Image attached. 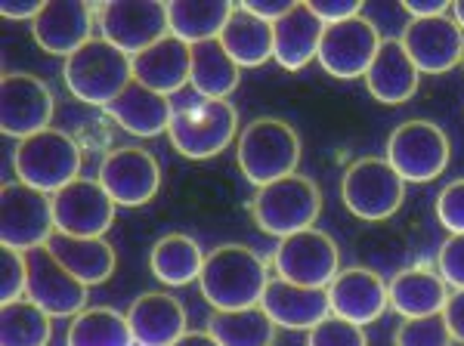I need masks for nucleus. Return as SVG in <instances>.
Masks as SVG:
<instances>
[{"mask_svg":"<svg viewBox=\"0 0 464 346\" xmlns=\"http://www.w3.org/2000/svg\"><path fill=\"white\" fill-rule=\"evenodd\" d=\"M115 201L100 186V179L78 177L53 195L56 232L78 238H102L115 223Z\"/></svg>","mask_w":464,"mask_h":346,"instance_id":"dca6fc26","label":"nucleus"},{"mask_svg":"<svg viewBox=\"0 0 464 346\" xmlns=\"http://www.w3.org/2000/svg\"><path fill=\"white\" fill-rule=\"evenodd\" d=\"M238 81H242V69L220 43V37L192 47L189 84L196 90V96H201V100H227L229 93H236Z\"/></svg>","mask_w":464,"mask_h":346,"instance_id":"c756f323","label":"nucleus"},{"mask_svg":"<svg viewBox=\"0 0 464 346\" xmlns=\"http://www.w3.org/2000/svg\"><path fill=\"white\" fill-rule=\"evenodd\" d=\"M90 28H93V13L81 0H59V4H47L41 16L32 22V34L37 47L53 56H65L78 53L90 41Z\"/></svg>","mask_w":464,"mask_h":346,"instance_id":"aec40b11","label":"nucleus"},{"mask_svg":"<svg viewBox=\"0 0 464 346\" xmlns=\"http://www.w3.org/2000/svg\"><path fill=\"white\" fill-rule=\"evenodd\" d=\"M47 4H37V0H4L0 4V13H4L6 19H16V22H22V19H37L41 16V10Z\"/></svg>","mask_w":464,"mask_h":346,"instance_id":"37998d69","label":"nucleus"},{"mask_svg":"<svg viewBox=\"0 0 464 346\" xmlns=\"http://www.w3.org/2000/svg\"><path fill=\"white\" fill-rule=\"evenodd\" d=\"M53 93L28 72H6L0 81V127L6 137L28 139L53 121Z\"/></svg>","mask_w":464,"mask_h":346,"instance_id":"f8f14e48","label":"nucleus"},{"mask_svg":"<svg viewBox=\"0 0 464 346\" xmlns=\"http://www.w3.org/2000/svg\"><path fill=\"white\" fill-rule=\"evenodd\" d=\"M133 331L127 315L111 306H93L74 315L65 334V346H133Z\"/></svg>","mask_w":464,"mask_h":346,"instance_id":"473e14b6","label":"nucleus"},{"mask_svg":"<svg viewBox=\"0 0 464 346\" xmlns=\"http://www.w3.org/2000/svg\"><path fill=\"white\" fill-rule=\"evenodd\" d=\"M63 78L74 100L109 109L133 81V59L106 37H90L84 47L65 59Z\"/></svg>","mask_w":464,"mask_h":346,"instance_id":"7ed1b4c3","label":"nucleus"},{"mask_svg":"<svg viewBox=\"0 0 464 346\" xmlns=\"http://www.w3.org/2000/svg\"><path fill=\"white\" fill-rule=\"evenodd\" d=\"M260 306L276 322V328L288 331H313L322 319L332 315L325 288H304V284H291L279 275L269 278Z\"/></svg>","mask_w":464,"mask_h":346,"instance_id":"6ab92c4d","label":"nucleus"},{"mask_svg":"<svg viewBox=\"0 0 464 346\" xmlns=\"http://www.w3.org/2000/svg\"><path fill=\"white\" fill-rule=\"evenodd\" d=\"M56 232L53 198L47 192H37L25 183H4L0 192V238L4 247H16L28 254L44 247Z\"/></svg>","mask_w":464,"mask_h":346,"instance_id":"1a4fd4ad","label":"nucleus"},{"mask_svg":"<svg viewBox=\"0 0 464 346\" xmlns=\"http://www.w3.org/2000/svg\"><path fill=\"white\" fill-rule=\"evenodd\" d=\"M421 72L415 69L411 56L400 37H384L365 72V87L381 105H402L418 93Z\"/></svg>","mask_w":464,"mask_h":346,"instance_id":"412c9836","label":"nucleus"},{"mask_svg":"<svg viewBox=\"0 0 464 346\" xmlns=\"http://www.w3.org/2000/svg\"><path fill=\"white\" fill-rule=\"evenodd\" d=\"M437 273L449 288L464 291V235H449L437 254Z\"/></svg>","mask_w":464,"mask_h":346,"instance_id":"58836bf2","label":"nucleus"},{"mask_svg":"<svg viewBox=\"0 0 464 346\" xmlns=\"http://www.w3.org/2000/svg\"><path fill=\"white\" fill-rule=\"evenodd\" d=\"M192 74V47L177 41L174 34L161 37L149 50L133 56V81L161 96H170L189 84Z\"/></svg>","mask_w":464,"mask_h":346,"instance_id":"4be33fe9","label":"nucleus"},{"mask_svg":"<svg viewBox=\"0 0 464 346\" xmlns=\"http://www.w3.org/2000/svg\"><path fill=\"white\" fill-rule=\"evenodd\" d=\"M232 10L236 6L229 0H177V4H168L170 34L177 41L189 43V47L205 41H217L223 25L232 16Z\"/></svg>","mask_w":464,"mask_h":346,"instance_id":"cd10ccee","label":"nucleus"},{"mask_svg":"<svg viewBox=\"0 0 464 346\" xmlns=\"http://www.w3.org/2000/svg\"><path fill=\"white\" fill-rule=\"evenodd\" d=\"M343 207L359 220H387L406 201V179L400 177L387 158H359L341 179Z\"/></svg>","mask_w":464,"mask_h":346,"instance_id":"0eeeda50","label":"nucleus"},{"mask_svg":"<svg viewBox=\"0 0 464 346\" xmlns=\"http://www.w3.org/2000/svg\"><path fill=\"white\" fill-rule=\"evenodd\" d=\"M306 346H369V337H365L362 325H353V322L338 319V315H328V319H322L310 331Z\"/></svg>","mask_w":464,"mask_h":346,"instance_id":"c9c22d12","label":"nucleus"},{"mask_svg":"<svg viewBox=\"0 0 464 346\" xmlns=\"http://www.w3.org/2000/svg\"><path fill=\"white\" fill-rule=\"evenodd\" d=\"M81 164H84L81 146L74 142V137L56 130V127H47V130L22 139L13 152V168H16L19 183L47 195H56L59 189L74 183Z\"/></svg>","mask_w":464,"mask_h":346,"instance_id":"423d86ee","label":"nucleus"},{"mask_svg":"<svg viewBox=\"0 0 464 346\" xmlns=\"http://www.w3.org/2000/svg\"><path fill=\"white\" fill-rule=\"evenodd\" d=\"M310 10L316 13L322 25H334V22L362 16V4L359 0H310Z\"/></svg>","mask_w":464,"mask_h":346,"instance_id":"ea45409f","label":"nucleus"},{"mask_svg":"<svg viewBox=\"0 0 464 346\" xmlns=\"http://www.w3.org/2000/svg\"><path fill=\"white\" fill-rule=\"evenodd\" d=\"M322 214V189L316 179L291 173L269 186H260L251 198V216L260 232L282 238L313 229Z\"/></svg>","mask_w":464,"mask_h":346,"instance_id":"20e7f679","label":"nucleus"},{"mask_svg":"<svg viewBox=\"0 0 464 346\" xmlns=\"http://www.w3.org/2000/svg\"><path fill=\"white\" fill-rule=\"evenodd\" d=\"M106 111L111 121H118V127H124L127 133L143 139L164 133L170 127V118H174V105L168 102V96L155 93V90L137 84V81H130L124 93Z\"/></svg>","mask_w":464,"mask_h":346,"instance_id":"a878e982","label":"nucleus"},{"mask_svg":"<svg viewBox=\"0 0 464 346\" xmlns=\"http://www.w3.org/2000/svg\"><path fill=\"white\" fill-rule=\"evenodd\" d=\"M242 6L248 13H254L257 19L276 25L282 16H288V13L295 10V0H248V4H242Z\"/></svg>","mask_w":464,"mask_h":346,"instance_id":"a19ab883","label":"nucleus"},{"mask_svg":"<svg viewBox=\"0 0 464 346\" xmlns=\"http://www.w3.org/2000/svg\"><path fill=\"white\" fill-rule=\"evenodd\" d=\"M400 41L421 74H446L464 59V32L449 16L411 19Z\"/></svg>","mask_w":464,"mask_h":346,"instance_id":"f3484780","label":"nucleus"},{"mask_svg":"<svg viewBox=\"0 0 464 346\" xmlns=\"http://www.w3.org/2000/svg\"><path fill=\"white\" fill-rule=\"evenodd\" d=\"M208 334L220 346H273L276 322L264 312V306L214 310L208 319Z\"/></svg>","mask_w":464,"mask_h":346,"instance_id":"2f4dec72","label":"nucleus"},{"mask_svg":"<svg viewBox=\"0 0 464 346\" xmlns=\"http://www.w3.org/2000/svg\"><path fill=\"white\" fill-rule=\"evenodd\" d=\"M443 319L449 325V334L452 341H461L464 343V291H452L443 306Z\"/></svg>","mask_w":464,"mask_h":346,"instance_id":"79ce46f5","label":"nucleus"},{"mask_svg":"<svg viewBox=\"0 0 464 346\" xmlns=\"http://www.w3.org/2000/svg\"><path fill=\"white\" fill-rule=\"evenodd\" d=\"M47 251L63 263L69 273L90 284L109 282L115 273V247L106 238H78L65 235V232H53V238L47 242Z\"/></svg>","mask_w":464,"mask_h":346,"instance_id":"bb28decb","label":"nucleus"},{"mask_svg":"<svg viewBox=\"0 0 464 346\" xmlns=\"http://www.w3.org/2000/svg\"><path fill=\"white\" fill-rule=\"evenodd\" d=\"M174 346H220L208 331H186Z\"/></svg>","mask_w":464,"mask_h":346,"instance_id":"a18cd8bd","label":"nucleus"},{"mask_svg":"<svg viewBox=\"0 0 464 346\" xmlns=\"http://www.w3.org/2000/svg\"><path fill=\"white\" fill-rule=\"evenodd\" d=\"M100 186L121 207H140L159 195L161 168L152 152L140 146L111 149L100 164Z\"/></svg>","mask_w":464,"mask_h":346,"instance_id":"4468645a","label":"nucleus"},{"mask_svg":"<svg viewBox=\"0 0 464 346\" xmlns=\"http://www.w3.org/2000/svg\"><path fill=\"white\" fill-rule=\"evenodd\" d=\"M325 25L316 19L310 4H295L288 16L273 25V59L285 72H301L316 59Z\"/></svg>","mask_w":464,"mask_h":346,"instance_id":"393cba45","label":"nucleus"},{"mask_svg":"<svg viewBox=\"0 0 464 346\" xmlns=\"http://www.w3.org/2000/svg\"><path fill=\"white\" fill-rule=\"evenodd\" d=\"M381 41H384V37H381L375 22L365 16H353L347 22L325 25L316 59L332 78L356 81V78H365Z\"/></svg>","mask_w":464,"mask_h":346,"instance_id":"9b49d317","label":"nucleus"},{"mask_svg":"<svg viewBox=\"0 0 464 346\" xmlns=\"http://www.w3.org/2000/svg\"><path fill=\"white\" fill-rule=\"evenodd\" d=\"M276 273L291 284L304 288H328L341 273V251L334 238L322 229H304L282 238L276 247Z\"/></svg>","mask_w":464,"mask_h":346,"instance_id":"9d476101","label":"nucleus"},{"mask_svg":"<svg viewBox=\"0 0 464 346\" xmlns=\"http://www.w3.org/2000/svg\"><path fill=\"white\" fill-rule=\"evenodd\" d=\"M127 322H130L137 346H174L186 334L183 303L170 294H161V291L133 300Z\"/></svg>","mask_w":464,"mask_h":346,"instance_id":"5701e85b","label":"nucleus"},{"mask_svg":"<svg viewBox=\"0 0 464 346\" xmlns=\"http://www.w3.org/2000/svg\"><path fill=\"white\" fill-rule=\"evenodd\" d=\"M391 310L402 319H424V315H440L449 300V284L443 275L430 266H409L400 269L391 284H387Z\"/></svg>","mask_w":464,"mask_h":346,"instance_id":"b1692460","label":"nucleus"},{"mask_svg":"<svg viewBox=\"0 0 464 346\" xmlns=\"http://www.w3.org/2000/svg\"><path fill=\"white\" fill-rule=\"evenodd\" d=\"M452 146L440 124L411 118L387 137V161L406 183H430L449 168Z\"/></svg>","mask_w":464,"mask_h":346,"instance_id":"6e6552de","label":"nucleus"},{"mask_svg":"<svg viewBox=\"0 0 464 346\" xmlns=\"http://www.w3.org/2000/svg\"><path fill=\"white\" fill-rule=\"evenodd\" d=\"M437 216L449 229V235H464V179H452L437 195Z\"/></svg>","mask_w":464,"mask_h":346,"instance_id":"4c0bfd02","label":"nucleus"},{"mask_svg":"<svg viewBox=\"0 0 464 346\" xmlns=\"http://www.w3.org/2000/svg\"><path fill=\"white\" fill-rule=\"evenodd\" d=\"M269 278L266 263L248 245H220L205 257L198 275L201 297L214 310H248L260 306Z\"/></svg>","mask_w":464,"mask_h":346,"instance_id":"f257e3e1","label":"nucleus"},{"mask_svg":"<svg viewBox=\"0 0 464 346\" xmlns=\"http://www.w3.org/2000/svg\"><path fill=\"white\" fill-rule=\"evenodd\" d=\"M446 0H402V10L411 19H433V16H446Z\"/></svg>","mask_w":464,"mask_h":346,"instance_id":"c03bdc74","label":"nucleus"},{"mask_svg":"<svg viewBox=\"0 0 464 346\" xmlns=\"http://www.w3.org/2000/svg\"><path fill=\"white\" fill-rule=\"evenodd\" d=\"M461 65H464V59H461Z\"/></svg>","mask_w":464,"mask_h":346,"instance_id":"09e8293b","label":"nucleus"},{"mask_svg":"<svg viewBox=\"0 0 464 346\" xmlns=\"http://www.w3.org/2000/svg\"><path fill=\"white\" fill-rule=\"evenodd\" d=\"M53 315H47L34 300L4 303L0 310V346H47L53 337Z\"/></svg>","mask_w":464,"mask_h":346,"instance_id":"72a5a7b5","label":"nucleus"},{"mask_svg":"<svg viewBox=\"0 0 464 346\" xmlns=\"http://www.w3.org/2000/svg\"><path fill=\"white\" fill-rule=\"evenodd\" d=\"M325 291H328L332 315L347 319L362 328L372 325V322H378L387 306H391L384 278H381L375 269H365V266L341 269Z\"/></svg>","mask_w":464,"mask_h":346,"instance_id":"a211bd4d","label":"nucleus"},{"mask_svg":"<svg viewBox=\"0 0 464 346\" xmlns=\"http://www.w3.org/2000/svg\"><path fill=\"white\" fill-rule=\"evenodd\" d=\"M170 146L183 158L208 161L227 152L232 139H238V111L227 100H196L174 105V118L168 127Z\"/></svg>","mask_w":464,"mask_h":346,"instance_id":"39448f33","label":"nucleus"},{"mask_svg":"<svg viewBox=\"0 0 464 346\" xmlns=\"http://www.w3.org/2000/svg\"><path fill=\"white\" fill-rule=\"evenodd\" d=\"M236 161L251 186H269L297 173L301 164V137L282 118H254L236 139Z\"/></svg>","mask_w":464,"mask_h":346,"instance_id":"f03ea898","label":"nucleus"},{"mask_svg":"<svg viewBox=\"0 0 464 346\" xmlns=\"http://www.w3.org/2000/svg\"><path fill=\"white\" fill-rule=\"evenodd\" d=\"M220 43L236 59L238 69H260L266 59H273V25L245 6H236L220 32Z\"/></svg>","mask_w":464,"mask_h":346,"instance_id":"c85d7f7f","label":"nucleus"},{"mask_svg":"<svg viewBox=\"0 0 464 346\" xmlns=\"http://www.w3.org/2000/svg\"><path fill=\"white\" fill-rule=\"evenodd\" d=\"M100 28L109 43L127 56L149 50L159 43L161 37L170 34L168 25V4L159 0H118V4H106L100 13Z\"/></svg>","mask_w":464,"mask_h":346,"instance_id":"ddd939ff","label":"nucleus"},{"mask_svg":"<svg viewBox=\"0 0 464 346\" xmlns=\"http://www.w3.org/2000/svg\"><path fill=\"white\" fill-rule=\"evenodd\" d=\"M452 19L459 22V28L464 32V0H455L452 4Z\"/></svg>","mask_w":464,"mask_h":346,"instance_id":"49530a36","label":"nucleus"},{"mask_svg":"<svg viewBox=\"0 0 464 346\" xmlns=\"http://www.w3.org/2000/svg\"><path fill=\"white\" fill-rule=\"evenodd\" d=\"M25 260H28V291H25L28 300H34V303L47 315H53V319H69V315L84 312L87 284L78 282V278L47 251V245L28 251Z\"/></svg>","mask_w":464,"mask_h":346,"instance_id":"2eb2a0df","label":"nucleus"},{"mask_svg":"<svg viewBox=\"0 0 464 346\" xmlns=\"http://www.w3.org/2000/svg\"><path fill=\"white\" fill-rule=\"evenodd\" d=\"M149 266H152V275L159 278L161 284H168V288H183V284H192L201 275L205 254H201V247L192 235L170 232V235H161L159 242L152 245Z\"/></svg>","mask_w":464,"mask_h":346,"instance_id":"7c9ffc66","label":"nucleus"},{"mask_svg":"<svg viewBox=\"0 0 464 346\" xmlns=\"http://www.w3.org/2000/svg\"><path fill=\"white\" fill-rule=\"evenodd\" d=\"M452 334L440 315H424V319H406L393 334V346H449Z\"/></svg>","mask_w":464,"mask_h":346,"instance_id":"f704fd0d","label":"nucleus"},{"mask_svg":"<svg viewBox=\"0 0 464 346\" xmlns=\"http://www.w3.org/2000/svg\"><path fill=\"white\" fill-rule=\"evenodd\" d=\"M0 303H16L28 291V260L16 247H4L0 251Z\"/></svg>","mask_w":464,"mask_h":346,"instance_id":"e433bc0d","label":"nucleus"},{"mask_svg":"<svg viewBox=\"0 0 464 346\" xmlns=\"http://www.w3.org/2000/svg\"><path fill=\"white\" fill-rule=\"evenodd\" d=\"M449 346H464L461 341H452V343H449Z\"/></svg>","mask_w":464,"mask_h":346,"instance_id":"de8ad7c7","label":"nucleus"}]
</instances>
